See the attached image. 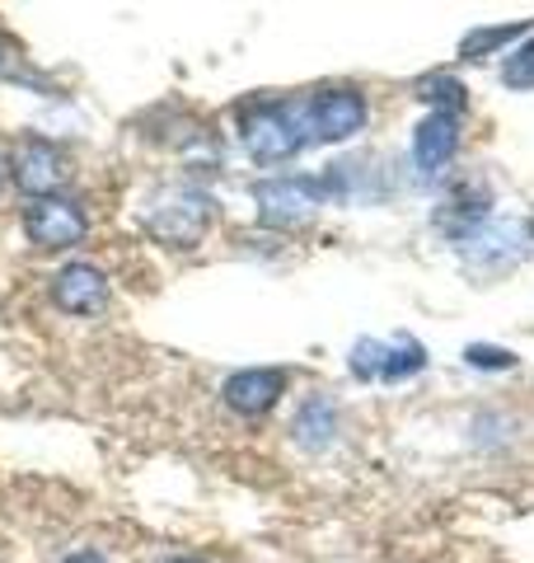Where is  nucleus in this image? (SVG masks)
Returning a JSON list of instances; mask_svg holds the SVG:
<instances>
[{
  "mask_svg": "<svg viewBox=\"0 0 534 563\" xmlns=\"http://www.w3.org/2000/svg\"><path fill=\"white\" fill-rule=\"evenodd\" d=\"M240 146L254 165H291L310 146L300 99H248L240 103Z\"/></svg>",
  "mask_w": 534,
  "mask_h": 563,
  "instance_id": "1",
  "label": "nucleus"
},
{
  "mask_svg": "<svg viewBox=\"0 0 534 563\" xmlns=\"http://www.w3.org/2000/svg\"><path fill=\"white\" fill-rule=\"evenodd\" d=\"M211 221H216V202H211L202 188H192V184H174L146 207V231L159 244H174V250H192V244H202V235L211 231Z\"/></svg>",
  "mask_w": 534,
  "mask_h": 563,
  "instance_id": "2",
  "label": "nucleus"
},
{
  "mask_svg": "<svg viewBox=\"0 0 534 563\" xmlns=\"http://www.w3.org/2000/svg\"><path fill=\"white\" fill-rule=\"evenodd\" d=\"M254 202H258L263 225L291 231V225L310 221L314 211L324 202H333V198H329V184L314 179V174H272V179L254 184Z\"/></svg>",
  "mask_w": 534,
  "mask_h": 563,
  "instance_id": "3",
  "label": "nucleus"
},
{
  "mask_svg": "<svg viewBox=\"0 0 534 563\" xmlns=\"http://www.w3.org/2000/svg\"><path fill=\"white\" fill-rule=\"evenodd\" d=\"M300 103H305V136L319 141V146H337V141L356 136L370 118V103L356 85H324V90L305 95Z\"/></svg>",
  "mask_w": 534,
  "mask_h": 563,
  "instance_id": "4",
  "label": "nucleus"
},
{
  "mask_svg": "<svg viewBox=\"0 0 534 563\" xmlns=\"http://www.w3.org/2000/svg\"><path fill=\"white\" fill-rule=\"evenodd\" d=\"M347 366H352L356 380L403 385L426 366V347L413 339V333H399V339H356Z\"/></svg>",
  "mask_w": 534,
  "mask_h": 563,
  "instance_id": "5",
  "label": "nucleus"
},
{
  "mask_svg": "<svg viewBox=\"0 0 534 563\" xmlns=\"http://www.w3.org/2000/svg\"><path fill=\"white\" fill-rule=\"evenodd\" d=\"M89 235V217L76 198H38L24 207V240L43 254H66V250H80Z\"/></svg>",
  "mask_w": 534,
  "mask_h": 563,
  "instance_id": "6",
  "label": "nucleus"
},
{
  "mask_svg": "<svg viewBox=\"0 0 534 563\" xmlns=\"http://www.w3.org/2000/svg\"><path fill=\"white\" fill-rule=\"evenodd\" d=\"M66 174H70L66 169V151L52 136H43V132H29L20 146H14V155H10V179H14V188H20L29 202L57 198V188L66 184Z\"/></svg>",
  "mask_w": 534,
  "mask_h": 563,
  "instance_id": "7",
  "label": "nucleus"
},
{
  "mask_svg": "<svg viewBox=\"0 0 534 563\" xmlns=\"http://www.w3.org/2000/svg\"><path fill=\"white\" fill-rule=\"evenodd\" d=\"M47 291H52V306H57L62 314H76V320L99 314L103 306H109V296H113L109 273L94 268V263H85V258L62 263V268L52 273V287Z\"/></svg>",
  "mask_w": 534,
  "mask_h": 563,
  "instance_id": "8",
  "label": "nucleus"
},
{
  "mask_svg": "<svg viewBox=\"0 0 534 563\" xmlns=\"http://www.w3.org/2000/svg\"><path fill=\"white\" fill-rule=\"evenodd\" d=\"M287 385H291V376L281 372V366H244V372L225 376L221 399H225L230 413H240V418H263V413H272L277 404H281Z\"/></svg>",
  "mask_w": 534,
  "mask_h": 563,
  "instance_id": "9",
  "label": "nucleus"
},
{
  "mask_svg": "<svg viewBox=\"0 0 534 563\" xmlns=\"http://www.w3.org/2000/svg\"><path fill=\"white\" fill-rule=\"evenodd\" d=\"M459 128H465V118H455V113H426L418 122L413 128V165H418V174L436 179V174L455 161L459 155Z\"/></svg>",
  "mask_w": 534,
  "mask_h": 563,
  "instance_id": "10",
  "label": "nucleus"
},
{
  "mask_svg": "<svg viewBox=\"0 0 534 563\" xmlns=\"http://www.w3.org/2000/svg\"><path fill=\"white\" fill-rule=\"evenodd\" d=\"M337 437V404L329 395H310L291 418V442L305 451H329Z\"/></svg>",
  "mask_w": 534,
  "mask_h": 563,
  "instance_id": "11",
  "label": "nucleus"
},
{
  "mask_svg": "<svg viewBox=\"0 0 534 563\" xmlns=\"http://www.w3.org/2000/svg\"><path fill=\"white\" fill-rule=\"evenodd\" d=\"M418 99H422L432 113H455V118H465V109H469V90H465V85H459L455 76H445V70L418 80Z\"/></svg>",
  "mask_w": 534,
  "mask_h": 563,
  "instance_id": "12",
  "label": "nucleus"
},
{
  "mask_svg": "<svg viewBox=\"0 0 534 563\" xmlns=\"http://www.w3.org/2000/svg\"><path fill=\"white\" fill-rule=\"evenodd\" d=\"M525 33H534L530 20L497 24V29H474V33H465V43H459V57H465V62H483V57H492L497 47H507V43H515V38H525Z\"/></svg>",
  "mask_w": 534,
  "mask_h": 563,
  "instance_id": "13",
  "label": "nucleus"
},
{
  "mask_svg": "<svg viewBox=\"0 0 534 563\" xmlns=\"http://www.w3.org/2000/svg\"><path fill=\"white\" fill-rule=\"evenodd\" d=\"M502 85H507V90H534V33H525V38L507 52Z\"/></svg>",
  "mask_w": 534,
  "mask_h": 563,
  "instance_id": "14",
  "label": "nucleus"
},
{
  "mask_svg": "<svg viewBox=\"0 0 534 563\" xmlns=\"http://www.w3.org/2000/svg\"><path fill=\"white\" fill-rule=\"evenodd\" d=\"M465 362L474 366V372H511L515 352L511 347H492V343H469L465 347Z\"/></svg>",
  "mask_w": 534,
  "mask_h": 563,
  "instance_id": "15",
  "label": "nucleus"
},
{
  "mask_svg": "<svg viewBox=\"0 0 534 563\" xmlns=\"http://www.w3.org/2000/svg\"><path fill=\"white\" fill-rule=\"evenodd\" d=\"M62 563H109V559H103L99 550H76V554H66Z\"/></svg>",
  "mask_w": 534,
  "mask_h": 563,
  "instance_id": "16",
  "label": "nucleus"
},
{
  "mask_svg": "<svg viewBox=\"0 0 534 563\" xmlns=\"http://www.w3.org/2000/svg\"><path fill=\"white\" fill-rule=\"evenodd\" d=\"M5 66H10V38L0 33V76H5Z\"/></svg>",
  "mask_w": 534,
  "mask_h": 563,
  "instance_id": "17",
  "label": "nucleus"
},
{
  "mask_svg": "<svg viewBox=\"0 0 534 563\" xmlns=\"http://www.w3.org/2000/svg\"><path fill=\"white\" fill-rule=\"evenodd\" d=\"M165 563H202V559H192V554H174V559H165Z\"/></svg>",
  "mask_w": 534,
  "mask_h": 563,
  "instance_id": "18",
  "label": "nucleus"
},
{
  "mask_svg": "<svg viewBox=\"0 0 534 563\" xmlns=\"http://www.w3.org/2000/svg\"><path fill=\"white\" fill-rule=\"evenodd\" d=\"M5 174H10V169H5V155H0V184H5Z\"/></svg>",
  "mask_w": 534,
  "mask_h": 563,
  "instance_id": "19",
  "label": "nucleus"
}]
</instances>
